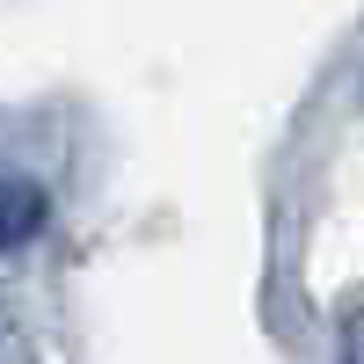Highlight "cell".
<instances>
[{"label": "cell", "instance_id": "2", "mask_svg": "<svg viewBox=\"0 0 364 364\" xmlns=\"http://www.w3.org/2000/svg\"><path fill=\"white\" fill-rule=\"evenodd\" d=\"M343 357L364 364V314H350V328H343Z\"/></svg>", "mask_w": 364, "mask_h": 364}, {"label": "cell", "instance_id": "1", "mask_svg": "<svg viewBox=\"0 0 364 364\" xmlns=\"http://www.w3.org/2000/svg\"><path fill=\"white\" fill-rule=\"evenodd\" d=\"M44 219V197L29 182H0V240H29Z\"/></svg>", "mask_w": 364, "mask_h": 364}]
</instances>
